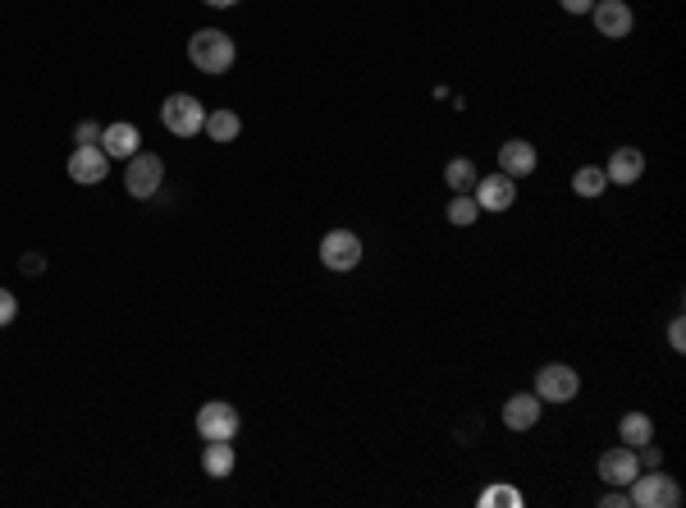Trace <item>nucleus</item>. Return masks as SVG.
I'll use <instances>...</instances> for the list:
<instances>
[{
  "label": "nucleus",
  "instance_id": "2",
  "mask_svg": "<svg viewBox=\"0 0 686 508\" xmlns=\"http://www.w3.org/2000/svg\"><path fill=\"white\" fill-rule=\"evenodd\" d=\"M627 495H632L636 508H677L682 504V490H677L673 476H664L659 467H650V472H636V481L627 486Z\"/></svg>",
  "mask_w": 686,
  "mask_h": 508
},
{
  "label": "nucleus",
  "instance_id": "26",
  "mask_svg": "<svg viewBox=\"0 0 686 508\" xmlns=\"http://www.w3.org/2000/svg\"><path fill=\"white\" fill-rule=\"evenodd\" d=\"M632 504V495H627V486H613L609 495H604V508H627Z\"/></svg>",
  "mask_w": 686,
  "mask_h": 508
},
{
  "label": "nucleus",
  "instance_id": "7",
  "mask_svg": "<svg viewBox=\"0 0 686 508\" xmlns=\"http://www.w3.org/2000/svg\"><path fill=\"white\" fill-rule=\"evenodd\" d=\"M161 179H165L161 156H151V152H133V156H129V174H124V188H129L133 197H151L156 188H161Z\"/></svg>",
  "mask_w": 686,
  "mask_h": 508
},
{
  "label": "nucleus",
  "instance_id": "17",
  "mask_svg": "<svg viewBox=\"0 0 686 508\" xmlns=\"http://www.w3.org/2000/svg\"><path fill=\"white\" fill-rule=\"evenodd\" d=\"M206 133H211L215 142H234L238 133H243V119L234 115V110H206Z\"/></svg>",
  "mask_w": 686,
  "mask_h": 508
},
{
  "label": "nucleus",
  "instance_id": "14",
  "mask_svg": "<svg viewBox=\"0 0 686 508\" xmlns=\"http://www.w3.org/2000/svg\"><path fill=\"white\" fill-rule=\"evenodd\" d=\"M641 174H645V156L636 152V147H618V152L609 156V170H604V179L627 188V184H636Z\"/></svg>",
  "mask_w": 686,
  "mask_h": 508
},
{
  "label": "nucleus",
  "instance_id": "21",
  "mask_svg": "<svg viewBox=\"0 0 686 508\" xmlns=\"http://www.w3.org/2000/svg\"><path fill=\"white\" fill-rule=\"evenodd\" d=\"M572 188H577L581 197H600L604 188H609V179H604V170H595V165H586V170L572 174Z\"/></svg>",
  "mask_w": 686,
  "mask_h": 508
},
{
  "label": "nucleus",
  "instance_id": "28",
  "mask_svg": "<svg viewBox=\"0 0 686 508\" xmlns=\"http://www.w3.org/2000/svg\"><path fill=\"white\" fill-rule=\"evenodd\" d=\"M42 266H46V261L37 257V252H28V257H23V275H37V271H42Z\"/></svg>",
  "mask_w": 686,
  "mask_h": 508
},
{
  "label": "nucleus",
  "instance_id": "27",
  "mask_svg": "<svg viewBox=\"0 0 686 508\" xmlns=\"http://www.w3.org/2000/svg\"><path fill=\"white\" fill-rule=\"evenodd\" d=\"M558 5H563L568 14H586L590 5H595V0H558Z\"/></svg>",
  "mask_w": 686,
  "mask_h": 508
},
{
  "label": "nucleus",
  "instance_id": "8",
  "mask_svg": "<svg viewBox=\"0 0 686 508\" xmlns=\"http://www.w3.org/2000/svg\"><path fill=\"white\" fill-rule=\"evenodd\" d=\"M106 174H110V156L101 147H74V156H69V179L74 184H101Z\"/></svg>",
  "mask_w": 686,
  "mask_h": 508
},
{
  "label": "nucleus",
  "instance_id": "5",
  "mask_svg": "<svg viewBox=\"0 0 686 508\" xmlns=\"http://www.w3.org/2000/svg\"><path fill=\"white\" fill-rule=\"evenodd\" d=\"M321 261H325V271H353L357 261H362V238L353 229H330L321 238Z\"/></svg>",
  "mask_w": 686,
  "mask_h": 508
},
{
  "label": "nucleus",
  "instance_id": "22",
  "mask_svg": "<svg viewBox=\"0 0 686 508\" xmlns=\"http://www.w3.org/2000/svg\"><path fill=\"white\" fill-rule=\"evenodd\" d=\"M74 147H101V124L97 119H83L74 129Z\"/></svg>",
  "mask_w": 686,
  "mask_h": 508
},
{
  "label": "nucleus",
  "instance_id": "10",
  "mask_svg": "<svg viewBox=\"0 0 686 508\" xmlns=\"http://www.w3.org/2000/svg\"><path fill=\"white\" fill-rule=\"evenodd\" d=\"M513 197H517V184L504 170L490 174V179H476V202H481V211H508Z\"/></svg>",
  "mask_w": 686,
  "mask_h": 508
},
{
  "label": "nucleus",
  "instance_id": "3",
  "mask_svg": "<svg viewBox=\"0 0 686 508\" xmlns=\"http://www.w3.org/2000/svg\"><path fill=\"white\" fill-rule=\"evenodd\" d=\"M161 124L174 133V138H193V133H202L206 110H202V101L197 97L174 92V97H165V106H161Z\"/></svg>",
  "mask_w": 686,
  "mask_h": 508
},
{
  "label": "nucleus",
  "instance_id": "25",
  "mask_svg": "<svg viewBox=\"0 0 686 508\" xmlns=\"http://www.w3.org/2000/svg\"><path fill=\"white\" fill-rule=\"evenodd\" d=\"M668 344H673L677 353H682V348H686V321H682V316H677V321L668 325Z\"/></svg>",
  "mask_w": 686,
  "mask_h": 508
},
{
  "label": "nucleus",
  "instance_id": "18",
  "mask_svg": "<svg viewBox=\"0 0 686 508\" xmlns=\"http://www.w3.org/2000/svg\"><path fill=\"white\" fill-rule=\"evenodd\" d=\"M618 440L627 444V449H636V444L654 440V422L645 417V412H627V417L618 422Z\"/></svg>",
  "mask_w": 686,
  "mask_h": 508
},
{
  "label": "nucleus",
  "instance_id": "24",
  "mask_svg": "<svg viewBox=\"0 0 686 508\" xmlns=\"http://www.w3.org/2000/svg\"><path fill=\"white\" fill-rule=\"evenodd\" d=\"M14 312H19V298H14L10 289H0V325H10Z\"/></svg>",
  "mask_w": 686,
  "mask_h": 508
},
{
  "label": "nucleus",
  "instance_id": "29",
  "mask_svg": "<svg viewBox=\"0 0 686 508\" xmlns=\"http://www.w3.org/2000/svg\"><path fill=\"white\" fill-rule=\"evenodd\" d=\"M206 5H215V10H225V5H238V0H206Z\"/></svg>",
  "mask_w": 686,
  "mask_h": 508
},
{
  "label": "nucleus",
  "instance_id": "16",
  "mask_svg": "<svg viewBox=\"0 0 686 508\" xmlns=\"http://www.w3.org/2000/svg\"><path fill=\"white\" fill-rule=\"evenodd\" d=\"M202 472H206V476H215V481H225V476L234 472V444H229V440H206Z\"/></svg>",
  "mask_w": 686,
  "mask_h": 508
},
{
  "label": "nucleus",
  "instance_id": "6",
  "mask_svg": "<svg viewBox=\"0 0 686 508\" xmlns=\"http://www.w3.org/2000/svg\"><path fill=\"white\" fill-rule=\"evenodd\" d=\"M197 435L202 440H234L238 435V408L225 399H211L202 403V412H197Z\"/></svg>",
  "mask_w": 686,
  "mask_h": 508
},
{
  "label": "nucleus",
  "instance_id": "1",
  "mask_svg": "<svg viewBox=\"0 0 686 508\" xmlns=\"http://www.w3.org/2000/svg\"><path fill=\"white\" fill-rule=\"evenodd\" d=\"M234 37L220 33V28H202V33H193V42H188V60H193L202 74H229V65H234Z\"/></svg>",
  "mask_w": 686,
  "mask_h": 508
},
{
  "label": "nucleus",
  "instance_id": "15",
  "mask_svg": "<svg viewBox=\"0 0 686 508\" xmlns=\"http://www.w3.org/2000/svg\"><path fill=\"white\" fill-rule=\"evenodd\" d=\"M504 422L513 426V431H531V426L540 422V399L536 394H513V399L504 403Z\"/></svg>",
  "mask_w": 686,
  "mask_h": 508
},
{
  "label": "nucleus",
  "instance_id": "11",
  "mask_svg": "<svg viewBox=\"0 0 686 508\" xmlns=\"http://www.w3.org/2000/svg\"><path fill=\"white\" fill-rule=\"evenodd\" d=\"M590 14H595L600 37H627V33H632V10H627L622 0H595V5H590Z\"/></svg>",
  "mask_w": 686,
  "mask_h": 508
},
{
  "label": "nucleus",
  "instance_id": "20",
  "mask_svg": "<svg viewBox=\"0 0 686 508\" xmlns=\"http://www.w3.org/2000/svg\"><path fill=\"white\" fill-rule=\"evenodd\" d=\"M481 220V202H476L472 193H458L449 202V225H458V229H467V225H476Z\"/></svg>",
  "mask_w": 686,
  "mask_h": 508
},
{
  "label": "nucleus",
  "instance_id": "23",
  "mask_svg": "<svg viewBox=\"0 0 686 508\" xmlns=\"http://www.w3.org/2000/svg\"><path fill=\"white\" fill-rule=\"evenodd\" d=\"M481 504L485 508H490V504H522V495H517V490H508V486H494V490H485V495H481Z\"/></svg>",
  "mask_w": 686,
  "mask_h": 508
},
{
  "label": "nucleus",
  "instance_id": "9",
  "mask_svg": "<svg viewBox=\"0 0 686 508\" xmlns=\"http://www.w3.org/2000/svg\"><path fill=\"white\" fill-rule=\"evenodd\" d=\"M636 472H641V463H636V449H627V444L600 454V476L609 481V486H632Z\"/></svg>",
  "mask_w": 686,
  "mask_h": 508
},
{
  "label": "nucleus",
  "instance_id": "19",
  "mask_svg": "<svg viewBox=\"0 0 686 508\" xmlns=\"http://www.w3.org/2000/svg\"><path fill=\"white\" fill-rule=\"evenodd\" d=\"M444 184H449L453 193H476V165L453 156V161L444 165Z\"/></svg>",
  "mask_w": 686,
  "mask_h": 508
},
{
  "label": "nucleus",
  "instance_id": "4",
  "mask_svg": "<svg viewBox=\"0 0 686 508\" xmlns=\"http://www.w3.org/2000/svg\"><path fill=\"white\" fill-rule=\"evenodd\" d=\"M581 390V376L563 362H549V367L536 371V399L540 403H572Z\"/></svg>",
  "mask_w": 686,
  "mask_h": 508
},
{
  "label": "nucleus",
  "instance_id": "12",
  "mask_svg": "<svg viewBox=\"0 0 686 508\" xmlns=\"http://www.w3.org/2000/svg\"><path fill=\"white\" fill-rule=\"evenodd\" d=\"M138 147H142V133L133 129V124H106V129H101V152H106L110 161H129Z\"/></svg>",
  "mask_w": 686,
  "mask_h": 508
},
{
  "label": "nucleus",
  "instance_id": "13",
  "mask_svg": "<svg viewBox=\"0 0 686 508\" xmlns=\"http://www.w3.org/2000/svg\"><path fill=\"white\" fill-rule=\"evenodd\" d=\"M499 170H504L508 179H526V174L536 170V147L522 138L504 142V147H499Z\"/></svg>",
  "mask_w": 686,
  "mask_h": 508
}]
</instances>
